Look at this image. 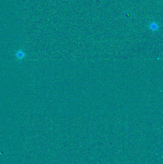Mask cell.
<instances>
[{
    "mask_svg": "<svg viewBox=\"0 0 163 164\" xmlns=\"http://www.w3.org/2000/svg\"><path fill=\"white\" fill-rule=\"evenodd\" d=\"M16 56L18 59H22L24 56V53L22 50H19L16 53Z\"/></svg>",
    "mask_w": 163,
    "mask_h": 164,
    "instance_id": "1",
    "label": "cell"
},
{
    "mask_svg": "<svg viewBox=\"0 0 163 164\" xmlns=\"http://www.w3.org/2000/svg\"><path fill=\"white\" fill-rule=\"evenodd\" d=\"M150 28L153 31H156L158 28V25L155 23H152L150 25Z\"/></svg>",
    "mask_w": 163,
    "mask_h": 164,
    "instance_id": "2",
    "label": "cell"
}]
</instances>
